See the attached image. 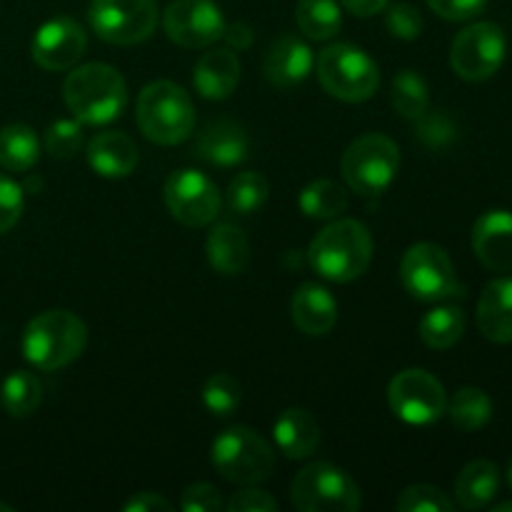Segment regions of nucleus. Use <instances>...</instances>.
<instances>
[{"instance_id":"nucleus-1","label":"nucleus","mask_w":512,"mask_h":512,"mask_svg":"<svg viewBox=\"0 0 512 512\" xmlns=\"http://www.w3.org/2000/svg\"><path fill=\"white\" fill-rule=\"evenodd\" d=\"M63 100L83 125H108L128 108V85L113 65L85 63L65 78Z\"/></svg>"},{"instance_id":"nucleus-2","label":"nucleus","mask_w":512,"mask_h":512,"mask_svg":"<svg viewBox=\"0 0 512 512\" xmlns=\"http://www.w3.org/2000/svg\"><path fill=\"white\" fill-rule=\"evenodd\" d=\"M308 260L320 278L350 283L360 278L373 260V235L360 220L335 218L313 238Z\"/></svg>"},{"instance_id":"nucleus-3","label":"nucleus","mask_w":512,"mask_h":512,"mask_svg":"<svg viewBox=\"0 0 512 512\" xmlns=\"http://www.w3.org/2000/svg\"><path fill=\"white\" fill-rule=\"evenodd\" d=\"M88 345V328L70 310H45L23 333V355L38 370H60L75 363Z\"/></svg>"},{"instance_id":"nucleus-4","label":"nucleus","mask_w":512,"mask_h":512,"mask_svg":"<svg viewBox=\"0 0 512 512\" xmlns=\"http://www.w3.org/2000/svg\"><path fill=\"white\" fill-rule=\"evenodd\" d=\"M135 118L150 143L180 145L193 135L195 105L173 80H155L140 90Z\"/></svg>"},{"instance_id":"nucleus-5","label":"nucleus","mask_w":512,"mask_h":512,"mask_svg":"<svg viewBox=\"0 0 512 512\" xmlns=\"http://www.w3.org/2000/svg\"><path fill=\"white\" fill-rule=\"evenodd\" d=\"M210 460L215 470L235 485L265 483L275 470V450L258 430L245 425L223 430L213 440Z\"/></svg>"},{"instance_id":"nucleus-6","label":"nucleus","mask_w":512,"mask_h":512,"mask_svg":"<svg viewBox=\"0 0 512 512\" xmlns=\"http://www.w3.org/2000/svg\"><path fill=\"white\" fill-rule=\"evenodd\" d=\"M318 80L333 98L343 103H365L380 85L378 63L363 48L333 43L318 55Z\"/></svg>"},{"instance_id":"nucleus-7","label":"nucleus","mask_w":512,"mask_h":512,"mask_svg":"<svg viewBox=\"0 0 512 512\" xmlns=\"http://www.w3.org/2000/svg\"><path fill=\"white\" fill-rule=\"evenodd\" d=\"M400 168V148L393 138L368 133L348 145L340 170L350 190L360 195H383Z\"/></svg>"},{"instance_id":"nucleus-8","label":"nucleus","mask_w":512,"mask_h":512,"mask_svg":"<svg viewBox=\"0 0 512 512\" xmlns=\"http://www.w3.org/2000/svg\"><path fill=\"white\" fill-rule=\"evenodd\" d=\"M290 500L300 512H355L363 503L355 480L333 463H310L295 473Z\"/></svg>"},{"instance_id":"nucleus-9","label":"nucleus","mask_w":512,"mask_h":512,"mask_svg":"<svg viewBox=\"0 0 512 512\" xmlns=\"http://www.w3.org/2000/svg\"><path fill=\"white\" fill-rule=\"evenodd\" d=\"M400 280L415 300L440 303L463 295L450 255L435 243H415L405 250L400 263Z\"/></svg>"},{"instance_id":"nucleus-10","label":"nucleus","mask_w":512,"mask_h":512,"mask_svg":"<svg viewBox=\"0 0 512 512\" xmlns=\"http://www.w3.org/2000/svg\"><path fill=\"white\" fill-rule=\"evenodd\" d=\"M155 0H90L88 23L110 45L145 43L158 28Z\"/></svg>"},{"instance_id":"nucleus-11","label":"nucleus","mask_w":512,"mask_h":512,"mask_svg":"<svg viewBox=\"0 0 512 512\" xmlns=\"http://www.w3.org/2000/svg\"><path fill=\"white\" fill-rule=\"evenodd\" d=\"M508 55V38L498 23H480L468 25L460 30L450 48V68L455 75L468 83H483L493 78L505 63Z\"/></svg>"},{"instance_id":"nucleus-12","label":"nucleus","mask_w":512,"mask_h":512,"mask_svg":"<svg viewBox=\"0 0 512 512\" xmlns=\"http://www.w3.org/2000/svg\"><path fill=\"white\" fill-rule=\"evenodd\" d=\"M388 403L395 418L408 425H433L448 410L443 383L428 370L408 368L395 375L388 385Z\"/></svg>"},{"instance_id":"nucleus-13","label":"nucleus","mask_w":512,"mask_h":512,"mask_svg":"<svg viewBox=\"0 0 512 512\" xmlns=\"http://www.w3.org/2000/svg\"><path fill=\"white\" fill-rule=\"evenodd\" d=\"M165 205L178 223L188 228H205L220 215V190L205 173L193 168L175 170L163 188Z\"/></svg>"},{"instance_id":"nucleus-14","label":"nucleus","mask_w":512,"mask_h":512,"mask_svg":"<svg viewBox=\"0 0 512 512\" xmlns=\"http://www.w3.org/2000/svg\"><path fill=\"white\" fill-rule=\"evenodd\" d=\"M225 15L215 0H173L163 13V30L180 48H210L225 33Z\"/></svg>"},{"instance_id":"nucleus-15","label":"nucleus","mask_w":512,"mask_h":512,"mask_svg":"<svg viewBox=\"0 0 512 512\" xmlns=\"http://www.w3.org/2000/svg\"><path fill=\"white\" fill-rule=\"evenodd\" d=\"M85 50H88V33L78 20L65 18V15L40 25L30 43V55H33L35 65L50 70V73L75 68Z\"/></svg>"},{"instance_id":"nucleus-16","label":"nucleus","mask_w":512,"mask_h":512,"mask_svg":"<svg viewBox=\"0 0 512 512\" xmlns=\"http://www.w3.org/2000/svg\"><path fill=\"white\" fill-rule=\"evenodd\" d=\"M313 50L298 35H283L268 48L263 58V75L280 90L298 88L313 73Z\"/></svg>"},{"instance_id":"nucleus-17","label":"nucleus","mask_w":512,"mask_h":512,"mask_svg":"<svg viewBox=\"0 0 512 512\" xmlns=\"http://www.w3.org/2000/svg\"><path fill=\"white\" fill-rule=\"evenodd\" d=\"M475 258L493 273H512V213L488 210L473 225Z\"/></svg>"},{"instance_id":"nucleus-18","label":"nucleus","mask_w":512,"mask_h":512,"mask_svg":"<svg viewBox=\"0 0 512 512\" xmlns=\"http://www.w3.org/2000/svg\"><path fill=\"white\" fill-rule=\"evenodd\" d=\"M248 133L235 120H215L203 128L195 143L200 160L218 168H235L248 158Z\"/></svg>"},{"instance_id":"nucleus-19","label":"nucleus","mask_w":512,"mask_h":512,"mask_svg":"<svg viewBox=\"0 0 512 512\" xmlns=\"http://www.w3.org/2000/svg\"><path fill=\"white\" fill-rule=\"evenodd\" d=\"M240 83V60L235 50L213 48L198 58L193 68V85L205 100H225Z\"/></svg>"},{"instance_id":"nucleus-20","label":"nucleus","mask_w":512,"mask_h":512,"mask_svg":"<svg viewBox=\"0 0 512 512\" xmlns=\"http://www.w3.org/2000/svg\"><path fill=\"white\" fill-rule=\"evenodd\" d=\"M290 315L300 333L313 335V338L328 335L338 323V300L323 285L303 283L293 293Z\"/></svg>"},{"instance_id":"nucleus-21","label":"nucleus","mask_w":512,"mask_h":512,"mask_svg":"<svg viewBox=\"0 0 512 512\" xmlns=\"http://www.w3.org/2000/svg\"><path fill=\"white\" fill-rule=\"evenodd\" d=\"M88 165L108 180L128 178L138 168V145L120 130H105L88 143Z\"/></svg>"},{"instance_id":"nucleus-22","label":"nucleus","mask_w":512,"mask_h":512,"mask_svg":"<svg viewBox=\"0 0 512 512\" xmlns=\"http://www.w3.org/2000/svg\"><path fill=\"white\" fill-rule=\"evenodd\" d=\"M478 328L490 343H512V278L488 283L478 300Z\"/></svg>"},{"instance_id":"nucleus-23","label":"nucleus","mask_w":512,"mask_h":512,"mask_svg":"<svg viewBox=\"0 0 512 512\" xmlns=\"http://www.w3.org/2000/svg\"><path fill=\"white\" fill-rule=\"evenodd\" d=\"M273 438L288 460H305L320 448L318 420L303 408H288L273 425Z\"/></svg>"},{"instance_id":"nucleus-24","label":"nucleus","mask_w":512,"mask_h":512,"mask_svg":"<svg viewBox=\"0 0 512 512\" xmlns=\"http://www.w3.org/2000/svg\"><path fill=\"white\" fill-rule=\"evenodd\" d=\"M205 255L215 273L240 275L250 263V243L243 228L233 223H218L208 235Z\"/></svg>"},{"instance_id":"nucleus-25","label":"nucleus","mask_w":512,"mask_h":512,"mask_svg":"<svg viewBox=\"0 0 512 512\" xmlns=\"http://www.w3.org/2000/svg\"><path fill=\"white\" fill-rule=\"evenodd\" d=\"M500 468L493 460H473L455 480V500L463 510L488 508L500 493Z\"/></svg>"},{"instance_id":"nucleus-26","label":"nucleus","mask_w":512,"mask_h":512,"mask_svg":"<svg viewBox=\"0 0 512 512\" xmlns=\"http://www.w3.org/2000/svg\"><path fill=\"white\" fill-rule=\"evenodd\" d=\"M295 23L305 38L315 43L335 38L343 28V13L335 0H298L295 5Z\"/></svg>"},{"instance_id":"nucleus-27","label":"nucleus","mask_w":512,"mask_h":512,"mask_svg":"<svg viewBox=\"0 0 512 512\" xmlns=\"http://www.w3.org/2000/svg\"><path fill=\"white\" fill-rule=\"evenodd\" d=\"M40 158V140L30 125L13 123L0 130V165L10 173H25Z\"/></svg>"},{"instance_id":"nucleus-28","label":"nucleus","mask_w":512,"mask_h":512,"mask_svg":"<svg viewBox=\"0 0 512 512\" xmlns=\"http://www.w3.org/2000/svg\"><path fill=\"white\" fill-rule=\"evenodd\" d=\"M43 403V385L38 375L28 370H15L3 380L0 405L10 418H30Z\"/></svg>"},{"instance_id":"nucleus-29","label":"nucleus","mask_w":512,"mask_h":512,"mask_svg":"<svg viewBox=\"0 0 512 512\" xmlns=\"http://www.w3.org/2000/svg\"><path fill=\"white\" fill-rule=\"evenodd\" d=\"M465 313L458 305H440L420 320V340L433 350H448L463 338Z\"/></svg>"},{"instance_id":"nucleus-30","label":"nucleus","mask_w":512,"mask_h":512,"mask_svg":"<svg viewBox=\"0 0 512 512\" xmlns=\"http://www.w3.org/2000/svg\"><path fill=\"white\" fill-rule=\"evenodd\" d=\"M300 210L310 220H335L348 208V193L335 180L320 178L305 185L298 198Z\"/></svg>"},{"instance_id":"nucleus-31","label":"nucleus","mask_w":512,"mask_h":512,"mask_svg":"<svg viewBox=\"0 0 512 512\" xmlns=\"http://www.w3.org/2000/svg\"><path fill=\"white\" fill-rule=\"evenodd\" d=\"M445 413L450 415L455 428L465 430V433H475V430L485 428L493 418V400L485 390L465 385L453 395V400H448Z\"/></svg>"},{"instance_id":"nucleus-32","label":"nucleus","mask_w":512,"mask_h":512,"mask_svg":"<svg viewBox=\"0 0 512 512\" xmlns=\"http://www.w3.org/2000/svg\"><path fill=\"white\" fill-rule=\"evenodd\" d=\"M390 100H393L395 113L403 115L405 120H418L430 105L428 83H425L418 70H400L393 78Z\"/></svg>"},{"instance_id":"nucleus-33","label":"nucleus","mask_w":512,"mask_h":512,"mask_svg":"<svg viewBox=\"0 0 512 512\" xmlns=\"http://www.w3.org/2000/svg\"><path fill=\"white\" fill-rule=\"evenodd\" d=\"M268 195H270V185L268 180L263 178L260 173H240L230 180L228 185V193H225V203L233 213L238 215H253L268 203Z\"/></svg>"},{"instance_id":"nucleus-34","label":"nucleus","mask_w":512,"mask_h":512,"mask_svg":"<svg viewBox=\"0 0 512 512\" xmlns=\"http://www.w3.org/2000/svg\"><path fill=\"white\" fill-rule=\"evenodd\" d=\"M243 390L240 383L228 373H215L203 385V405L215 418H228L240 408Z\"/></svg>"},{"instance_id":"nucleus-35","label":"nucleus","mask_w":512,"mask_h":512,"mask_svg":"<svg viewBox=\"0 0 512 512\" xmlns=\"http://www.w3.org/2000/svg\"><path fill=\"white\" fill-rule=\"evenodd\" d=\"M85 143L83 123L80 120H55L45 130V150L55 160H70L80 153Z\"/></svg>"},{"instance_id":"nucleus-36","label":"nucleus","mask_w":512,"mask_h":512,"mask_svg":"<svg viewBox=\"0 0 512 512\" xmlns=\"http://www.w3.org/2000/svg\"><path fill=\"white\" fill-rule=\"evenodd\" d=\"M398 512H453L448 495L433 485H410L395 500Z\"/></svg>"},{"instance_id":"nucleus-37","label":"nucleus","mask_w":512,"mask_h":512,"mask_svg":"<svg viewBox=\"0 0 512 512\" xmlns=\"http://www.w3.org/2000/svg\"><path fill=\"white\" fill-rule=\"evenodd\" d=\"M415 130H418V138L423 140L428 148L435 150L448 148V145H453L455 138H458V128H455L453 118L445 115L443 110H435V113L425 110V113L415 120Z\"/></svg>"},{"instance_id":"nucleus-38","label":"nucleus","mask_w":512,"mask_h":512,"mask_svg":"<svg viewBox=\"0 0 512 512\" xmlns=\"http://www.w3.org/2000/svg\"><path fill=\"white\" fill-rule=\"evenodd\" d=\"M385 28L393 38L400 40H418L420 33H423L425 23L423 15L415 5L410 3H395L390 5L388 15H385Z\"/></svg>"},{"instance_id":"nucleus-39","label":"nucleus","mask_w":512,"mask_h":512,"mask_svg":"<svg viewBox=\"0 0 512 512\" xmlns=\"http://www.w3.org/2000/svg\"><path fill=\"white\" fill-rule=\"evenodd\" d=\"M23 188H20L15 180L0 175V235L8 233L10 228H15V223L23 215Z\"/></svg>"},{"instance_id":"nucleus-40","label":"nucleus","mask_w":512,"mask_h":512,"mask_svg":"<svg viewBox=\"0 0 512 512\" xmlns=\"http://www.w3.org/2000/svg\"><path fill=\"white\" fill-rule=\"evenodd\" d=\"M180 508L183 512H220L225 508L220 490L210 483H195L188 485L180 498Z\"/></svg>"},{"instance_id":"nucleus-41","label":"nucleus","mask_w":512,"mask_h":512,"mask_svg":"<svg viewBox=\"0 0 512 512\" xmlns=\"http://www.w3.org/2000/svg\"><path fill=\"white\" fill-rule=\"evenodd\" d=\"M228 512H275L278 510V500L265 490L253 488V485H243V490L233 493V498L225 503Z\"/></svg>"},{"instance_id":"nucleus-42","label":"nucleus","mask_w":512,"mask_h":512,"mask_svg":"<svg viewBox=\"0 0 512 512\" xmlns=\"http://www.w3.org/2000/svg\"><path fill=\"white\" fill-rule=\"evenodd\" d=\"M428 5L440 18L453 20V23H465V20L478 18L485 10V5H488V0H428Z\"/></svg>"},{"instance_id":"nucleus-43","label":"nucleus","mask_w":512,"mask_h":512,"mask_svg":"<svg viewBox=\"0 0 512 512\" xmlns=\"http://www.w3.org/2000/svg\"><path fill=\"white\" fill-rule=\"evenodd\" d=\"M125 512H170L173 505L158 493H138L123 505Z\"/></svg>"},{"instance_id":"nucleus-44","label":"nucleus","mask_w":512,"mask_h":512,"mask_svg":"<svg viewBox=\"0 0 512 512\" xmlns=\"http://www.w3.org/2000/svg\"><path fill=\"white\" fill-rule=\"evenodd\" d=\"M223 40H225V43H228L230 50H248L250 45H253L255 33H253V28H250L248 23L238 20V23L225 25Z\"/></svg>"},{"instance_id":"nucleus-45","label":"nucleus","mask_w":512,"mask_h":512,"mask_svg":"<svg viewBox=\"0 0 512 512\" xmlns=\"http://www.w3.org/2000/svg\"><path fill=\"white\" fill-rule=\"evenodd\" d=\"M348 13H353L355 18H373V15L383 13L390 5V0H340Z\"/></svg>"},{"instance_id":"nucleus-46","label":"nucleus","mask_w":512,"mask_h":512,"mask_svg":"<svg viewBox=\"0 0 512 512\" xmlns=\"http://www.w3.org/2000/svg\"><path fill=\"white\" fill-rule=\"evenodd\" d=\"M493 512H512V500H505V503H498Z\"/></svg>"},{"instance_id":"nucleus-47","label":"nucleus","mask_w":512,"mask_h":512,"mask_svg":"<svg viewBox=\"0 0 512 512\" xmlns=\"http://www.w3.org/2000/svg\"><path fill=\"white\" fill-rule=\"evenodd\" d=\"M508 485H510V490H512V460H510V465H508Z\"/></svg>"},{"instance_id":"nucleus-48","label":"nucleus","mask_w":512,"mask_h":512,"mask_svg":"<svg viewBox=\"0 0 512 512\" xmlns=\"http://www.w3.org/2000/svg\"><path fill=\"white\" fill-rule=\"evenodd\" d=\"M0 510H3V512H13V508H10V505H0Z\"/></svg>"}]
</instances>
